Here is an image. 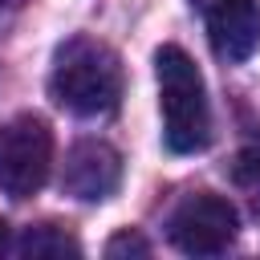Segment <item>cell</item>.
Listing matches in <instances>:
<instances>
[{"label": "cell", "mask_w": 260, "mask_h": 260, "mask_svg": "<svg viewBox=\"0 0 260 260\" xmlns=\"http://www.w3.org/2000/svg\"><path fill=\"white\" fill-rule=\"evenodd\" d=\"M16 252H20V256H77L81 248H77V240H73L65 228L41 223V228H28V232L20 236Z\"/></svg>", "instance_id": "52a82bcc"}, {"label": "cell", "mask_w": 260, "mask_h": 260, "mask_svg": "<svg viewBox=\"0 0 260 260\" xmlns=\"http://www.w3.org/2000/svg\"><path fill=\"white\" fill-rule=\"evenodd\" d=\"M236 232H240V215H236V207H232L223 195H215V191H195V195H187V199L171 211V219H167L171 244H175L179 252H187V256H215V252H223V248L236 240Z\"/></svg>", "instance_id": "277c9868"}, {"label": "cell", "mask_w": 260, "mask_h": 260, "mask_svg": "<svg viewBox=\"0 0 260 260\" xmlns=\"http://www.w3.org/2000/svg\"><path fill=\"white\" fill-rule=\"evenodd\" d=\"M0 4H4V0H0Z\"/></svg>", "instance_id": "30bf717a"}, {"label": "cell", "mask_w": 260, "mask_h": 260, "mask_svg": "<svg viewBox=\"0 0 260 260\" xmlns=\"http://www.w3.org/2000/svg\"><path fill=\"white\" fill-rule=\"evenodd\" d=\"M203 12L207 41L219 61H248L260 45V0H191Z\"/></svg>", "instance_id": "5b68a950"}, {"label": "cell", "mask_w": 260, "mask_h": 260, "mask_svg": "<svg viewBox=\"0 0 260 260\" xmlns=\"http://www.w3.org/2000/svg\"><path fill=\"white\" fill-rule=\"evenodd\" d=\"M4 240H8V223L0 219V248H4Z\"/></svg>", "instance_id": "9c48e42d"}, {"label": "cell", "mask_w": 260, "mask_h": 260, "mask_svg": "<svg viewBox=\"0 0 260 260\" xmlns=\"http://www.w3.org/2000/svg\"><path fill=\"white\" fill-rule=\"evenodd\" d=\"M122 183V154L102 138H81L69 146L61 162V187L73 199H110Z\"/></svg>", "instance_id": "8992f818"}, {"label": "cell", "mask_w": 260, "mask_h": 260, "mask_svg": "<svg viewBox=\"0 0 260 260\" xmlns=\"http://www.w3.org/2000/svg\"><path fill=\"white\" fill-rule=\"evenodd\" d=\"M122 252H138V256H146L150 244H146L142 236H134V232H122V236H114V240L106 244V256H122Z\"/></svg>", "instance_id": "ba28073f"}, {"label": "cell", "mask_w": 260, "mask_h": 260, "mask_svg": "<svg viewBox=\"0 0 260 260\" xmlns=\"http://www.w3.org/2000/svg\"><path fill=\"white\" fill-rule=\"evenodd\" d=\"M158 73V110H162V134L175 154H195L211 142V106L199 65L179 49L162 45L154 53Z\"/></svg>", "instance_id": "7a4b0ae2"}, {"label": "cell", "mask_w": 260, "mask_h": 260, "mask_svg": "<svg viewBox=\"0 0 260 260\" xmlns=\"http://www.w3.org/2000/svg\"><path fill=\"white\" fill-rule=\"evenodd\" d=\"M53 167V134L45 118L20 114L0 122V191L12 199H28L45 187Z\"/></svg>", "instance_id": "3957f363"}, {"label": "cell", "mask_w": 260, "mask_h": 260, "mask_svg": "<svg viewBox=\"0 0 260 260\" xmlns=\"http://www.w3.org/2000/svg\"><path fill=\"white\" fill-rule=\"evenodd\" d=\"M49 89L57 106H65L69 114L81 118L110 114L122 102V61L110 45L93 37H73L57 49Z\"/></svg>", "instance_id": "6da1fadb"}]
</instances>
